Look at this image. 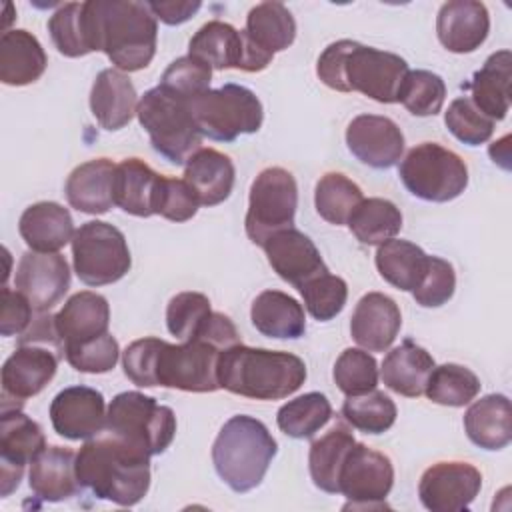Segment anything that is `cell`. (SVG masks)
Instances as JSON below:
<instances>
[{"label": "cell", "mask_w": 512, "mask_h": 512, "mask_svg": "<svg viewBox=\"0 0 512 512\" xmlns=\"http://www.w3.org/2000/svg\"><path fill=\"white\" fill-rule=\"evenodd\" d=\"M482 488V474L468 462H438L424 470L418 496L432 512L468 510Z\"/></svg>", "instance_id": "17"}, {"label": "cell", "mask_w": 512, "mask_h": 512, "mask_svg": "<svg viewBox=\"0 0 512 512\" xmlns=\"http://www.w3.org/2000/svg\"><path fill=\"white\" fill-rule=\"evenodd\" d=\"M234 178L232 160L214 148H200L184 164V180L196 194L200 206L222 204L234 188Z\"/></svg>", "instance_id": "31"}, {"label": "cell", "mask_w": 512, "mask_h": 512, "mask_svg": "<svg viewBox=\"0 0 512 512\" xmlns=\"http://www.w3.org/2000/svg\"><path fill=\"white\" fill-rule=\"evenodd\" d=\"M46 446L42 426L20 408H2L0 418V494L10 496L22 480L26 464Z\"/></svg>", "instance_id": "15"}, {"label": "cell", "mask_w": 512, "mask_h": 512, "mask_svg": "<svg viewBox=\"0 0 512 512\" xmlns=\"http://www.w3.org/2000/svg\"><path fill=\"white\" fill-rule=\"evenodd\" d=\"M346 146L362 164L386 170L402 158L404 134L388 116L360 114L346 128Z\"/></svg>", "instance_id": "20"}, {"label": "cell", "mask_w": 512, "mask_h": 512, "mask_svg": "<svg viewBox=\"0 0 512 512\" xmlns=\"http://www.w3.org/2000/svg\"><path fill=\"white\" fill-rule=\"evenodd\" d=\"M64 356L68 364L78 372L104 374L116 366L120 358V346H118V340L110 332H106L82 344L66 346Z\"/></svg>", "instance_id": "50"}, {"label": "cell", "mask_w": 512, "mask_h": 512, "mask_svg": "<svg viewBox=\"0 0 512 512\" xmlns=\"http://www.w3.org/2000/svg\"><path fill=\"white\" fill-rule=\"evenodd\" d=\"M262 248L272 270L296 290L312 278L330 272L316 244L294 226L270 236Z\"/></svg>", "instance_id": "21"}, {"label": "cell", "mask_w": 512, "mask_h": 512, "mask_svg": "<svg viewBox=\"0 0 512 512\" xmlns=\"http://www.w3.org/2000/svg\"><path fill=\"white\" fill-rule=\"evenodd\" d=\"M222 352V346L202 336L180 344L164 340L156 362V384L184 392H216Z\"/></svg>", "instance_id": "12"}, {"label": "cell", "mask_w": 512, "mask_h": 512, "mask_svg": "<svg viewBox=\"0 0 512 512\" xmlns=\"http://www.w3.org/2000/svg\"><path fill=\"white\" fill-rule=\"evenodd\" d=\"M18 232L34 252H58L72 242L76 230L68 208L58 202H36L22 212Z\"/></svg>", "instance_id": "29"}, {"label": "cell", "mask_w": 512, "mask_h": 512, "mask_svg": "<svg viewBox=\"0 0 512 512\" xmlns=\"http://www.w3.org/2000/svg\"><path fill=\"white\" fill-rule=\"evenodd\" d=\"M60 356L46 344H18L2 366V406L14 402L22 408L24 400L40 394L54 378Z\"/></svg>", "instance_id": "16"}, {"label": "cell", "mask_w": 512, "mask_h": 512, "mask_svg": "<svg viewBox=\"0 0 512 512\" xmlns=\"http://www.w3.org/2000/svg\"><path fill=\"white\" fill-rule=\"evenodd\" d=\"M164 340L148 336L134 340L132 344L126 346L122 352V368L126 378L140 386V388H152L156 384V362H158V352Z\"/></svg>", "instance_id": "53"}, {"label": "cell", "mask_w": 512, "mask_h": 512, "mask_svg": "<svg viewBox=\"0 0 512 512\" xmlns=\"http://www.w3.org/2000/svg\"><path fill=\"white\" fill-rule=\"evenodd\" d=\"M108 434L124 440L148 456L162 454L174 440L176 416L170 406L138 390L120 392L106 412Z\"/></svg>", "instance_id": "7"}, {"label": "cell", "mask_w": 512, "mask_h": 512, "mask_svg": "<svg viewBox=\"0 0 512 512\" xmlns=\"http://www.w3.org/2000/svg\"><path fill=\"white\" fill-rule=\"evenodd\" d=\"M490 32V14L482 2L450 0L436 16V34L440 44L454 54L474 52L484 44Z\"/></svg>", "instance_id": "22"}, {"label": "cell", "mask_w": 512, "mask_h": 512, "mask_svg": "<svg viewBox=\"0 0 512 512\" xmlns=\"http://www.w3.org/2000/svg\"><path fill=\"white\" fill-rule=\"evenodd\" d=\"M254 328L268 338L294 340L306 332V316L302 304L280 290L260 292L250 308Z\"/></svg>", "instance_id": "35"}, {"label": "cell", "mask_w": 512, "mask_h": 512, "mask_svg": "<svg viewBox=\"0 0 512 512\" xmlns=\"http://www.w3.org/2000/svg\"><path fill=\"white\" fill-rule=\"evenodd\" d=\"M428 254L410 240L390 238L382 242L376 250V268L380 276L402 292H412L418 288L426 268Z\"/></svg>", "instance_id": "36"}, {"label": "cell", "mask_w": 512, "mask_h": 512, "mask_svg": "<svg viewBox=\"0 0 512 512\" xmlns=\"http://www.w3.org/2000/svg\"><path fill=\"white\" fill-rule=\"evenodd\" d=\"M192 118L202 136L216 142H232L242 134H254L264 120L258 96L240 84H224L188 100Z\"/></svg>", "instance_id": "8"}, {"label": "cell", "mask_w": 512, "mask_h": 512, "mask_svg": "<svg viewBox=\"0 0 512 512\" xmlns=\"http://www.w3.org/2000/svg\"><path fill=\"white\" fill-rule=\"evenodd\" d=\"M316 74L332 90L360 92L380 104H394L408 74V62L394 52L356 40H338L320 54Z\"/></svg>", "instance_id": "2"}, {"label": "cell", "mask_w": 512, "mask_h": 512, "mask_svg": "<svg viewBox=\"0 0 512 512\" xmlns=\"http://www.w3.org/2000/svg\"><path fill=\"white\" fill-rule=\"evenodd\" d=\"M434 366L436 364L430 352L418 346L414 340L406 338L400 346L392 348L384 356L380 378L392 392L406 398H418L424 394L428 376Z\"/></svg>", "instance_id": "30"}, {"label": "cell", "mask_w": 512, "mask_h": 512, "mask_svg": "<svg viewBox=\"0 0 512 512\" xmlns=\"http://www.w3.org/2000/svg\"><path fill=\"white\" fill-rule=\"evenodd\" d=\"M138 94L132 80L116 68L98 72L90 90V110L104 130L124 128L138 108Z\"/></svg>", "instance_id": "25"}, {"label": "cell", "mask_w": 512, "mask_h": 512, "mask_svg": "<svg viewBox=\"0 0 512 512\" xmlns=\"http://www.w3.org/2000/svg\"><path fill=\"white\" fill-rule=\"evenodd\" d=\"M276 452L278 444L262 420L236 414L224 422L212 444V464L220 480L244 494L260 486Z\"/></svg>", "instance_id": "5"}, {"label": "cell", "mask_w": 512, "mask_h": 512, "mask_svg": "<svg viewBox=\"0 0 512 512\" xmlns=\"http://www.w3.org/2000/svg\"><path fill=\"white\" fill-rule=\"evenodd\" d=\"M402 326V314L398 304L382 294H364L350 318L352 340L368 352H386L396 340Z\"/></svg>", "instance_id": "23"}, {"label": "cell", "mask_w": 512, "mask_h": 512, "mask_svg": "<svg viewBox=\"0 0 512 512\" xmlns=\"http://www.w3.org/2000/svg\"><path fill=\"white\" fill-rule=\"evenodd\" d=\"M354 442V434L338 422L310 444L308 468L316 488L328 494H338V474Z\"/></svg>", "instance_id": "37"}, {"label": "cell", "mask_w": 512, "mask_h": 512, "mask_svg": "<svg viewBox=\"0 0 512 512\" xmlns=\"http://www.w3.org/2000/svg\"><path fill=\"white\" fill-rule=\"evenodd\" d=\"M74 272L86 286H106L124 278L132 256L124 234L102 220L80 224L72 236Z\"/></svg>", "instance_id": "10"}, {"label": "cell", "mask_w": 512, "mask_h": 512, "mask_svg": "<svg viewBox=\"0 0 512 512\" xmlns=\"http://www.w3.org/2000/svg\"><path fill=\"white\" fill-rule=\"evenodd\" d=\"M48 32L56 50L68 58H80L92 52L84 2L62 4L48 20Z\"/></svg>", "instance_id": "44"}, {"label": "cell", "mask_w": 512, "mask_h": 512, "mask_svg": "<svg viewBox=\"0 0 512 512\" xmlns=\"http://www.w3.org/2000/svg\"><path fill=\"white\" fill-rule=\"evenodd\" d=\"M136 116L148 132L152 148L170 164L182 166L200 150L202 134L192 118L188 100L160 84L140 96Z\"/></svg>", "instance_id": "6"}, {"label": "cell", "mask_w": 512, "mask_h": 512, "mask_svg": "<svg viewBox=\"0 0 512 512\" xmlns=\"http://www.w3.org/2000/svg\"><path fill=\"white\" fill-rule=\"evenodd\" d=\"M106 402L90 386H68L50 404L52 428L66 440H90L106 428Z\"/></svg>", "instance_id": "19"}, {"label": "cell", "mask_w": 512, "mask_h": 512, "mask_svg": "<svg viewBox=\"0 0 512 512\" xmlns=\"http://www.w3.org/2000/svg\"><path fill=\"white\" fill-rule=\"evenodd\" d=\"M510 76L512 54L510 50H498L486 58L484 66L466 84L474 106L494 122L504 120L510 110Z\"/></svg>", "instance_id": "34"}, {"label": "cell", "mask_w": 512, "mask_h": 512, "mask_svg": "<svg viewBox=\"0 0 512 512\" xmlns=\"http://www.w3.org/2000/svg\"><path fill=\"white\" fill-rule=\"evenodd\" d=\"M218 380L220 388L244 398L282 400L304 384L306 364L296 354L240 342L222 352Z\"/></svg>", "instance_id": "4"}, {"label": "cell", "mask_w": 512, "mask_h": 512, "mask_svg": "<svg viewBox=\"0 0 512 512\" xmlns=\"http://www.w3.org/2000/svg\"><path fill=\"white\" fill-rule=\"evenodd\" d=\"M76 476L96 498L134 506L150 488V456L104 430L78 450Z\"/></svg>", "instance_id": "3"}, {"label": "cell", "mask_w": 512, "mask_h": 512, "mask_svg": "<svg viewBox=\"0 0 512 512\" xmlns=\"http://www.w3.org/2000/svg\"><path fill=\"white\" fill-rule=\"evenodd\" d=\"M198 198L184 178L162 176L156 214L172 222H186L198 212Z\"/></svg>", "instance_id": "54"}, {"label": "cell", "mask_w": 512, "mask_h": 512, "mask_svg": "<svg viewBox=\"0 0 512 512\" xmlns=\"http://www.w3.org/2000/svg\"><path fill=\"white\" fill-rule=\"evenodd\" d=\"M464 430L472 444L484 450H502L512 440V408L504 394H486L464 414Z\"/></svg>", "instance_id": "33"}, {"label": "cell", "mask_w": 512, "mask_h": 512, "mask_svg": "<svg viewBox=\"0 0 512 512\" xmlns=\"http://www.w3.org/2000/svg\"><path fill=\"white\" fill-rule=\"evenodd\" d=\"M210 314L212 308L208 296L200 292H180L168 302L166 308L168 332L180 342L192 340Z\"/></svg>", "instance_id": "49"}, {"label": "cell", "mask_w": 512, "mask_h": 512, "mask_svg": "<svg viewBox=\"0 0 512 512\" xmlns=\"http://www.w3.org/2000/svg\"><path fill=\"white\" fill-rule=\"evenodd\" d=\"M444 124L462 144L480 146L494 134V120L482 114L468 96H460L450 102L444 112Z\"/></svg>", "instance_id": "47"}, {"label": "cell", "mask_w": 512, "mask_h": 512, "mask_svg": "<svg viewBox=\"0 0 512 512\" xmlns=\"http://www.w3.org/2000/svg\"><path fill=\"white\" fill-rule=\"evenodd\" d=\"M28 484L36 498L62 502L82 490L76 476V454L64 446H44L30 462Z\"/></svg>", "instance_id": "24"}, {"label": "cell", "mask_w": 512, "mask_h": 512, "mask_svg": "<svg viewBox=\"0 0 512 512\" xmlns=\"http://www.w3.org/2000/svg\"><path fill=\"white\" fill-rule=\"evenodd\" d=\"M14 288L28 298L36 312H48L70 288L66 258L58 252H24L16 266Z\"/></svg>", "instance_id": "18"}, {"label": "cell", "mask_w": 512, "mask_h": 512, "mask_svg": "<svg viewBox=\"0 0 512 512\" xmlns=\"http://www.w3.org/2000/svg\"><path fill=\"white\" fill-rule=\"evenodd\" d=\"M392 484L394 466L390 458L362 442H354L338 474V494L348 500L344 510L384 506Z\"/></svg>", "instance_id": "14"}, {"label": "cell", "mask_w": 512, "mask_h": 512, "mask_svg": "<svg viewBox=\"0 0 512 512\" xmlns=\"http://www.w3.org/2000/svg\"><path fill=\"white\" fill-rule=\"evenodd\" d=\"M64 348L108 332L110 306L102 294L82 290L70 296L54 316Z\"/></svg>", "instance_id": "27"}, {"label": "cell", "mask_w": 512, "mask_h": 512, "mask_svg": "<svg viewBox=\"0 0 512 512\" xmlns=\"http://www.w3.org/2000/svg\"><path fill=\"white\" fill-rule=\"evenodd\" d=\"M114 170L116 164L108 158H94L76 166L64 184L68 204L84 214H106L114 206Z\"/></svg>", "instance_id": "28"}, {"label": "cell", "mask_w": 512, "mask_h": 512, "mask_svg": "<svg viewBox=\"0 0 512 512\" xmlns=\"http://www.w3.org/2000/svg\"><path fill=\"white\" fill-rule=\"evenodd\" d=\"M84 16L92 52H104L116 70L138 72L152 62L158 24L146 2L88 0Z\"/></svg>", "instance_id": "1"}, {"label": "cell", "mask_w": 512, "mask_h": 512, "mask_svg": "<svg viewBox=\"0 0 512 512\" xmlns=\"http://www.w3.org/2000/svg\"><path fill=\"white\" fill-rule=\"evenodd\" d=\"M480 392V380L478 376L462 366V364H442V366H434L424 394L442 406H452V408H460L470 404Z\"/></svg>", "instance_id": "42"}, {"label": "cell", "mask_w": 512, "mask_h": 512, "mask_svg": "<svg viewBox=\"0 0 512 512\" xmlns=\"http://www.w3.org/2000/svg\"><path fill=\"white\" fill-rule=\"evenodd\" d=\"M188 54L206 62L212 70L260 72L272 62V54L260 50L244 30L222 20H210L190 38Z\"/></svg>", "instance_id": "13"}, {"label": "cell", "mask_w": 512, "mask_h": 512, "mask_svg": "<svg viewBox=\"0 0 512 512\" xmlns=\"http://www.w3.org/2000/svg\"><path fill=\"white\" fill-rule=\"evenodd\" d=\"M298 292L302 294L310 316L320 322H326L338 316L348 298L346 282L340 276H334L330 272L312 278L302 288H298Z\"/></svg>", "instance_id": "48"}, {"label": "cell", "mask_w": 512, "mask_h": 512, "mask_svg": "<svg viewBox=\"0 0 512 512\" xmlns=\"http://www.w3.org/2000/svg\"><path fill=\"white\" fill-rule=\"evenodd\" d=\"M446 100L444 80L430 70H408L402 80L398 102L414 116H434Z\"/></svg>", "instance_id": "45"}, {"label": "cell", "mask_w": 512, "mask_h": 512, "mask_svg": "<svg viewBox=\"0 0 512 512\" xmlns=\"http://www.w3.org/2000/svg\"><path fill=\"white\" fill-rule=\"evenodd\" d=\"M342 416L352 428L364 434H382L396 422V404L388 394L370 390L360 396H346Z\"/></svg>", "instance_id": "43"}, {"label": "cell", "mask_w": 512, "mask_h": 512, "mask_svg": "<svg viewBox=\"0 0 512 512\" xmlns=\"http://www.w3.org/2000/svg\"><path fill=\"white\" fill-rule=\"evenodd\" d=\"M298 208V186L286 168H264L250 186L244 228L248 238L264 246L270 236L294 226Z\"/></svg>", "instance_id": "11"}, {"label": "cell", "mask_w": 512, "mask_h": 512, "mask_svg": "<svg viewBox=\"0 0 512 512\" xmlns=\"http://www.w3.org/2000/svg\"><path fill=\"white\" fill-rule=\"evenodd\" d=\"M332 418L330 400L320 392H306L280 406L276 414L278 428L290 438H312Z\"/></svg>", "instance_id": "40"}, {"label": "cell", "mask_w": 512, "mask_h": 512, "mask_svg": "<svg viewBox=\"0 0 512 512\" xmlns=\"http://www.w3.org/2000/svg\"><path fill=\"white\" fill-rule=\"evenodd\" d=\"M34 308L24 294L8 286L0 292V334L20 336L34 318Z\"/></svg>", "instance_id": "55"}, {"label": "cell", "mask_w": 512, "mask_h": 512, "mask_svg": "<svg viewBox=\"0 0 512 512\" xmlns=\"http://www.w3.org/2000/svg\"><path fill=\"white\" fill-rule=\"evenodd\" d=\"M334 382L346 396H360L378 386V364L364 348H346L334 364Z\"/></svg>", "instance_id": "46"}, {"label": "cell", "mask_w": 512, "mask_h": 512, "mask_svg": "<svg viewBox=\"0 0 512 512\" xmlns=\"http://www.w3.org/2000/svg\"><path fill=\"white\" fill-rule=\"evenodd\" d=\"M456 290V274L448 260L430 256L428 268L418 284L416 290H412L414 300L424 308H438L446 304Z\"/></svg>", "instance_id": "52"}, {"label": "cell", "mask_w": 512, "mask_h": 512, "mask_svg": "<svg viewBox=\"0 0 512 512\" xmlns=\"http://www.w3.org/2000/svg\"><path fill=\"white\" fill-rule=\"evenodd\" d=\"M48 58L38 38L22 28L4 30L0 38V80L6 86L36 82L46 70Z\"/></svg>", "instance_id": "32"}, {"label": "cell", "mask_w": 512, "mask_h": 512, "mask_svg": "<svg viewBox=\"0 0 512 512\" xmlns=\"http://www.w3.org/2000/svg\"><path fill=\"white\" fill-rule=\"evenodd\" d=\"M162 176L140 158H126L116 164L112 180L114 206L126 214L148 218L156 214Z\"/></svg>", "instance_id": "26"}, {"label": "cell", "mask_w": 512, "mask_h": 512, "mask_svg": "<svg viewBox=\"0 0 512 512\" xmlns=\"http://www.w3.org/2000/svg\"><path fill=\"white\" fill-rule=\"evenodd\" d=\"M404 188L426 202H450L468 186L466 162L436 142H422L408 150L398 166Z\"/></svg>", "instance_id": "9"}, {"label": "cell", "mask_w": 512, "mask_h": 512, "mask_svg": "<svg viewBox=\"0 0 512 512\" xmlns=\"http://www.w3.org/2000/svg\"><path fill=\"white\" fill-rule=\"evenodd\" d=\"M348 228L362 244L380 246L400 232L402 212L386 198H364L348 218Z\"/></svg>", "instance_id": "39"}, {"label": "cell", "mask_w": 512, "mask_h": 512, "mask_svg": "<svg viewBox=\"0 0 512 512\" xmlns=\"http://www.w3.org/2000/svg\"><path fill=\"white\" fill-rule=\"evenodd\" d=\"M210 80H212V68L206 62L186 54L176 58L164 70L160 78V86L176 96L190 100L206 92L210 88Z\"/></svg>", "instance_id": "51"}, {"label": "cell", "mask_w": 512, "mask_h": 512, "mask_svg": "<svg viewBox=\"0 0 512 512\" xmlns=\"http://www.w3.org/2000/svg\"><path fill=\"white\" fill-rule=\"evenodd\" d=\"M244 32L264 52L286 50L296 38V20L282 2H260L250 8Z\"/></svg>", "instance_id": "38"}, {"label": "cell", "mask_w": 512, "mask_h": 512, "mask_svg": "<svg viewBox=\"0 0 512 512\" xmlns=\"http://www.w3.org/2000/svg\"><path fill=\"white\" fill-rule=\"evenodd\" d=\"M146 4L154 14V18L168 26H176L190 20L202 6L200 2H174V0H160V2L154 0Z\"/></svg>", "instance_id": "56"}, {"label": "cell", "mask_w": 512, "mask_h": 512, "mask_svg": "<svg viewBox=\"0 0 512 512\" xmlns=\"http://www.w3.org/2000/svg\"><path fill=\"white\" fill-rule=\"evenodd\" d=\"M364 200L360 186L340 172H326L314 188V206L320 218L330 224H348L356 206Z\"/></svg>", "instance_id": "41"}]
</instances>
